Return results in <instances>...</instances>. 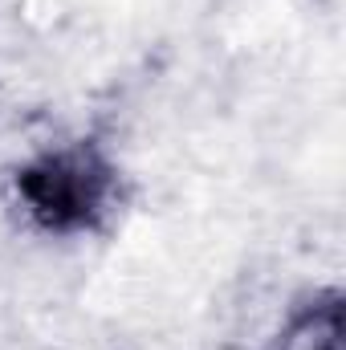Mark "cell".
<instances>
[{
	"instance_id": "6da1fadb",
	"label": "cell",
	"mask_w": 346,
	"mask_h": 350,
	"mask_svg": "<svg viewBox=\"0 0 346 350\" xmlns=\"http://www.w3.org/2000/svg\"><path fill=\"white\" fill-rule=\"evenodd\" d=\"M102 191H106V167L86 151L49 155L21 175V196L49 228L86 224L102 204Z\"/></svg>"
},
{
	"instance_id": "7a4b0ae2",
	"label": "cell",
	"mask_w": 346,
	"mask_h": 350,
	"mask_svg": "<svg viewBox=\"0 0 346 350\" xmlns=\"http://www.w3.org/2000/svg\"><path fill=\"white\" fill-rule=\"evenodd\" d=\"M277 350H343V301L330 293L310 310H302L289 322Z\"/></svg>"
}]
</instances>
